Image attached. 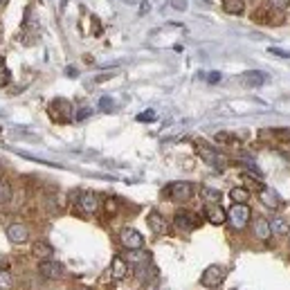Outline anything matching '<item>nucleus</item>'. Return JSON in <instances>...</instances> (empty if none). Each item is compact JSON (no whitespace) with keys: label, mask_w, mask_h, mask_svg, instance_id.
I'll return each mask as SVG.
<instances>
[{"label":"nucleus","mask_w":290,"mask_h":290,"mask_svg":"<svg viewBox=\"0 0 290 290\" xmlns=\"http://www.w3.org/2000/svg\"><path fill=\"white\" fill-rule=\"evenodd\" d=\"M50 117H52L54 122H59V124L72 122V117H75L72 104L68 99H54L52 104H50Z\"/></svg>","instance_id":"obj_1"},{"label":"nucleus","mask_w":290,"mask_h":290,"mask_svg":"<svg viewBox=\"0 0 290 290\" xmlns=\"http://www.w3.org/2000/svg\"><path fill=\"white\" fill-rule=\"evenodd\" d=\"M227 218H230L232 227H236V230H243V227L248 225V220L252 218V212H250L248 205L234 203V205H232V209L227 212Z\"/></svg>","instance_id":"obj_2"},{"label":"nucleus","mask_w":290,"mask_h":290,"mask_svg":"<svg viewBox=\"0 0 290 290\" xmlns=\"http://www.w3.org/2000/svg\"><path fill=\"white\" fill-rule=\"evenodd\" d=\"M196 151H198V155H200L207 164H212V167H216V169H223V167H225V158L220 155V153L216 151L214 146L205 144V142H198V144H196Z\"/></svg>","instance_id":"obj_3"},{"label":"nucleus","mask_w":290,"mask_h":290,"mask_svg":"<svg viewBox=\"0 0 290 290\" xmlns=\"http://www.w3.org/2000/svg\"><path fill=\"white\" fill-rule=\"evenodd\" d=\"M225 277H227V272H225L223 265H209V268L200 275V283L207 288H218L220 283L225 281Z\"/></svg>","instance_id":"obj_4"},{"label":"nucleus","mask_w":290,"mask_h":290,"mask_svg":"<svg viewBox=\"0 0 290 290\" xmlns=\"http://www.w3.org/2000/svg\"><path fill=\"white\" fill-rule=\"evenodd\" d=\"M119 243L126 250H142L144 236H142L138 230H133V227H124V230L119 232Z\"/></svg>","instance_id":"obj_5"},{"label":"nucleus","mask_w":290,"mask_h":290,"mask_svg":"<svg viewBox=\"0 0 290 290\" xmlns=\"http://www.w3.org/2000/svg\"><path fill=\"white\" fill-rule=\"evenodd\" d=\"M164 193L175 203L189 200V198L193 196V187H191V183H171L167 189H164Z\"/></svg>","instance_id":"obj_6"},{"label":"nucleus","mask_w":290,"mask_h":290,"mask_svg":"<svg viewBox=\"0 0 290 290\" xmlns=\"http://www.w3.org/2000/svg\"><path fill=\"white\" fill-rule=\"evenodd\" d=\"M173 225H175V230H180V232H193L198 225H200V220H198V216L196 214H191V212H178L173 216Z\"/></svg>","instance_id":"obj_7"},{"label":"nucleus","mask_w":290,"mask_h":290,"mask_svg":"<svg viewBox=\"0 0 290 290\" xmlns=\"http://www.w3.org/2000/svg\"><path fill=\"white\" fill-rule=\"evenodd\" d=\"M38 275L45 277V279H61L63 277V265L59 261H52V259H43L38 263Z\"/></svg>","instance_id":"obj_8"},{"label":"nucleus","mask_w":290,"mask_h":290,"mask_svg":"<svg viewBox=\"0 0 290 290\" xmlns=\"http://www.w3.org/2000/svg\"><path fill=\"white\" fill-rule=\"evenodd\" d=\"M7 238L16 246H23V243L30 241V230H27L25 223H11L7 227Z\"/></svg>","instance_id":"obj_9"},{"label":"nucleus","mask_w":290,"mask_h":290,"mask_svg":"<svg viewBox=\"0 0 290 290\" xmlns=\"http://www.w3.org/2000/svg\"><path fill=\"white\" fill-rule=\"evenodd\" d=\"M99 207H101V200L97 193H83V196L79 198V209H81V214L93 216L99 212Z\"/></svg>","instance_id":"obj_10"},{"label":"nucleus","mask_w":290,"mask_h":290,"mask_svg":"<svg viewBox=\"0 0 290 290\" xmlns=\"http://www.w3.org/2000/svg\"><path fill=\"white\" fill-rule=\"evenodd\" d=\"M205 218L212 225H223L227 220V212L220 207V203H214V205H207V207H205Z\"/></svg>","instance_id":"obj_11"},{"label":"nucleus","mask_w":290,"mask_h":290,"mask_svg":"<svg viewBox=\"0 0 290 290\" xmlns=\"http://www.w3.org/2000/svg\"><path fill=\"white\" fill-rule=\"evenodd\" d=\"M146 223H149V227L155 232L158 236H164L169 232V223L164 220V216L158 214V212H151L149 216H146Z\"/></svg>","instance_id":"obj_12"},{"label":"nucleus","mask_w":290,"mask_h":290,"mask_svg":"<svg viewBox=\"0 0 290 290\" xmlns=\"http://www.w3.org/2000/svg\"><path fill=\"white\" fill-rule=\"evenodd\" d=\"M259 198H261V203H263L265 207H272V209L281 207V198H279V193H277L275 189H270V187H261Z\"/></svg>","instance_id":"obj_13"},{"label":"nucleus","mask_w":290,"mask_h":290,"mask_svg":"<svg viewBox=\"0 0 290 290\" xmlns=\"http://www.w3.org/2000/svg\"><path fill=\"white\" fill-rule=\"evenodd\" d=\"M110 275H113V279H117V281L126 279V275H128V263H126V261H124L122 257H113V261H110Z\"/></svg>","instance_id":"obj_14"},{"label":"nucleus","mask_w":290,"mask_h":290,"mask_svg":"<svg viewBox=\"0 0 290 290\" xmlns=\"http://www.w3.org/2000/svg\"><path fill=\"white\" fill-rule=\"evenodd\" d=\"M241 81L250 88H259V86H263V83L268 81V77H265V72H261V70H250L241 77Z\"/></svg>","instance_id":"obj_15"},{"label":"nucleus","mask_w":290,"mask_h":290,"mask_svg":"<svg viewBox=\"0 0 290 290\" xmlns=\"http://www.w3.org/2000/svg\"><path fill=\"white\" fill-rule=\"evenodd\" d=\"M254 236H259L261 241H265V238L272 236V230H270L268 218H261V216H257V218H254Z\"/></svg>","instance_id":"obj_16"},{"label":"nucleus","mask_w":290,"mask_h":290,"mask_svg":"<svg viewBox=\"0 0 290 290\" xmlns=\"http://www.w3.org/2000/svg\"><path fill=\"white\" fill-rule=\"evenodd\" d=\"M270 223V230H272V234H277V236H286L290 234V223L286 218H281V216H275L272 220H268Z\"/></svg>","instance_id":"obj_17"},{"label":"nucleus","mask_w":290,"mask_h":290,"mask_svg":"<svg viewBox=\"0 0 290 290\" xmlns=\"http://www.w3.org/2000/svg\"><path fill=\"white\" fill-rule=\"evenodd\" d=\"M54 254V248L45 241H36L34 243V257L36 259H50Z\"/></svg>","instance_id":"obj_18"},{"label":"nucleus","mask_w":290,"mask_h":290,"mask_svg":"<svg viewBox=\"0 0 290 290\" xmlns=\"http://www.w3.org/2000/svg\"><path fill=\"white\" fill-rule=\"evenodd\" d=\"M223 9L232 16H238L246 9V0H223Z\"/></svg>","instance_id":"obj_19"},{"label":"nucleus","mask_w":290,"mask_h":290,"mask_svg":"<svg viewBox=\"0 0 290 290\" xmlns=\"http://www.w3.org/2000/svg\"><path fill=\"white\" fill-rule=\"evenodd\" d=\"M128 263H149L151 257L149 252H140V250H128Z\"/></svg>","instance_id":"obj_20"},{"label":"nucleus","mask_w":290,"mask_h":290,"mask_svg":"<svg viewBox=\"0 0 290 290\" xmlns=\"http://www.w3.org/2000/svg\"><path fill=\"white\" fill-rule=\"evenodd\" d=\"M230 196L234 203H243V205H246V200H250V191L243 189V187H234V189L230 191Z\"/></svg>","instance_id":"obj_21"},{"label":"nucleus","mask_w":290,"mask_h":290,"mask_svg":"<svg viewBox=\"0 0 290 290\" xmlns=\"http://www.w3.org/2000/svg\"><path fill=\"white\" fill-rule=\"evenodd\" d=\"M203 200H207V205L220 203V191L218 189H209V187H203Z\"/></svg>","instance_id":"obj_22"},{"label":"nucleus","mask_w":290,"mask_h":290,"mask_svg":"<svg viewBox=\"0 0 290 290\" xmlns=\"http://www.w3.org/2000/svg\"><path fill=\"white\" fill-rule=\"evenodd\" d=\"M14 288V279H11V272L0 268V290H11Z\"/></svg>","instance_id":"obj_23"},{"label":"nucleus","mask_w":290,"mask_h":290,"mask_svg":"<svg viewBox=\"0 0 290 290\" xmlns=\"http://www.w3.org/2000/svg\"><path fill=\"white\" fill-rule=\"evenodd\" d=\"M11 200V185L9 183H0V207L7 205Z\"/></svg>","instance_id":"obj_24"},{"label":"nucleus","mask_w":290,"mask_h":290,"mask_svg":"<svg viewBox=\"0 0 290 290\" xmlns=\"http://www.w3.org/2000/svg\"><path fill=\"white\" fill-rule=\"evenodd\" d=\"M270 7H275V9L283 11V9H288V7H290V0H270Z\"/></svg>","instance_id":"obj_25"},{"label":"nucleus","mask_w":290,"mask_h":290,"mask_svg":"<svg viewBox=\"0 0 290 290\" xmlns=\"http://www.w3.org/2000/svg\"><path fill=\"white\" fill-rule=\"evenodd\" d=\"M9 70H7V68H0V86H7V83H9Z\"/></svg>","instance_id":"obj_26"},{"label":"nucleus","mask_w":290,"mask_h":290,"mask_svg":"<svg viewBox=\"0 0 290 290\" xmlns=\"http://www.w3.org/2000/svg\"><path fill=\"white\" fill-rule=\"evenodd\" d=\"M232 140H234V138H232L230 133H218V135H216V142H220V144H225V142H232Z\"/></svg>","instance_id":"obj_27"},{"label":"nucleus","mask_w":290,"mask_h":290,"mask_svg":"<svg viewBox=\"0 0 290 290\" xmlns=\"http://www.w3.org/2000/svg\"><path fill=\"white\" fill-rule=\"evenodd\" d=\"M140 122H153L155 119V113H142V115H138Z\"/></svg>","instance_id":"obj_28"},{"label":"nucleus","mask_w":290,"mask_h":290,"mask_svg":"<svg viewBox=\"0 0 290 290\" xmlns=\"http://www.w3.org/2000/svg\"><path fill=\"white\" fill-rule=\"evenodd\" d=\"M171 7L173 9H187V3H185V0H173Z\"/></svg>","instance_id":"obj_29"},{"label":"nucleus","mask_w":290,"mask_h":290,"mask_svg":"<svg viewBox=\"0 0 290 290\" xmlns=\"http://www.w3.org/2000/svg\"><path fill=\"white\" fill-rule=\"evenodd\" d=\"M209 83H216V81H220V75H218V72H209Z\"/></svg>","instance_id":"obj_30"},{"label":"nucleus","mask_w":290,"mask_h":290,"mask_svg":"<svg viewBox=\"0 0 290 290\" xmlns=\"http://www.w3.org/2000/svg\"><path fill=\"white\" fill-rule=\"evenodd\" d=\"M270 52H272V54H277V56H281V59H288V56H290L288 52H283V50H270Z\"/></svg>","instance_id":"obj_31"},{"label":"nucleus","mask_w":290,"mask_h":290,"mask_svg":"<svg viewBox=\"0 0 290 290\" xmlns=\"http://www.w3.org/2000/svg\"><path fill=\"white\" fill-rule=\"evenodd\" d=\"M101 108H113V101L108 99V97H104V99H101V104H99Z\"/></svg>","instance_id":"obj_32"},{"label":"nucleus","mask_w":290,"mask_h":290,"mask_svg":"<svg viewBox=\"0 0 290 290\" xmlns=\"http://www.w3.org/2000/svg\"><path fill=\"white\" fill-rule=\"evenodd\" d=\"M88 115H90V113H88V108H83V110L79 113V119H83V117H88Z\"/></svg>","instance_id":"obj_33"},{"label":"nucleus","mask_w":290,"mask_h":290,"mask_svg":"<svg viewBox=\"0 0 290 290\" xmlns=\"http://www.w3.org/2000/svg\"><path fill=\"white\" fill-rule=\"evenodd\" d=\"M0 34H3V25H0Z\"/></svg>","instance_id":"obj_34"},{"label":"nucleus","mask_w":290,"mask_h":290,"mask_svg":"<svg viewBox=\"0 0 290 290\" xmlns=\"http://www.w3.org/2000/svg\"><path fill=\"white\" fill-rule=\"evenodd\" d=\"M0 3H3V0H0Z\"/></svg>","instance_id":"obj_35"}]
</instances>
